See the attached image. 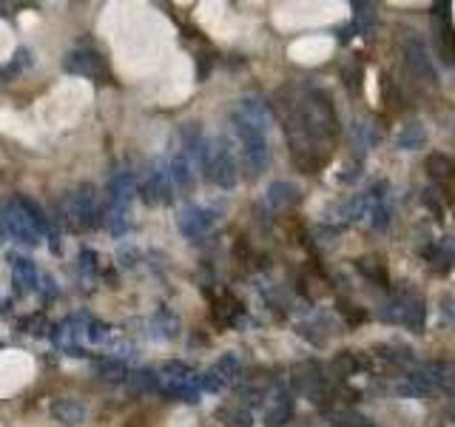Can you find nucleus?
<instances>
[{
  "mask_svg": "<svg viewBox=\"0 0 455 427\" xmlns=\"http://www.w3.org/2000/svg\"><path fill=\"white\" fill-rule=\"evenodd\" d=\"M57 211L71 231H88L103 222V203L94 186H77L74 191L63 194V200L57 203Z\"/></svg>",
  "mask_w": 455,
  "mask_h": 427,
  "instance_id": "1",
  "label": "nucleus"
},
{
  "mask_svg": "<svg viewBox=\"0 0 455 427\" xmlns=\"http://www.w3.org/2000/svg\"><path fill=\"white\" fill-rule=\"evenodd\" d=\"M194 163L203 169L205 180L214 183V186L223 189V191H230V189L236 186V180H239L233 151L228 149L225 140H211V137H205L203 146H200V151H197V157H194Z\"/></svg>",
  "mask_w": 455,
  "mask_h": 427,
  "instance_id": "2",
  "label": "nucleus"
},
{
  "mask_svg": "<svg viewBox=\"0 0 455 427\" xmlns=\"http://www.w3.org/2000/svg\"><path fill=\"white\" fill-rule=\"evenodd\" d=\"M230 123H233V134H236V140H239V149H242V160H245V166L250 169V174H262V171H265V166H267V160H270L267 137H265V131H267V129H262V126L250 123V120H247V117H242L239 111H233Z\"/></svg>",
  "mask_w": 455,
  "mask_h": 427,
  "instance_id": "3",
  "label": "nucleus"
},
{
  "mask_svg": "<svg viewBox=\"0 0 455 427\" xmlns=\"http://www.w3.org/2000/svg\"><path fill=\"white\" fill-rule=\"evenodd\" d=\"M0 231L6 236H11L14 242H23V245H37L40 242V231L31 222V214L26 211L20 197L17 200H6L0 206Z\"/></svg>",
  "mask_w": 455,
  "mask_h": 427,
  "instance_id": "4",
  "label": "nucleus"
},
{
  "mask_svg": "<svg viewBox=\"0 0 455 427\" xmlns=\"http://www.w3.org/2000/svg\"><path fill=\"white\" fill-rule=\"evenodd\" d=\"M239 373H242L239 356L236 353H225L203 376H197V388H200V393H220V391H225L228 385H233L239 379Z\"/></svg>",
  "mask_w": 455,
  "mask_h": 427,
  "instance_id": "5",
  "label": "nucleus"
},
{
  "mask_svg": "<svg viewBox=\"0 0 455 427\" xmlns=\"http://www.w3.org/2000/svg\"><path fill=\"white\" fill-rule=\"evenodd\" d=\"M63 69L71 71V74H77V77L94 80V83L108 80V63H106L103 54L94 51V49H77V51H68L66 60H63Z\"/></svg>",
  "mask_w": 455,
  "mask_h": 427,
  "instance_id": "6",
  "label": "nucleus"
},
{
  "mask_svg": "<svg viewBox=\"0 0 455 427\" xmlns=\"http://www.w3.org/2000/svg\"><path fill=\"white\" fill-rule=\"evenodd\" d=\"M137 191H140V194H143V200H145V203H151V206H165V203H171L174 183H171V177H168V169H165V166H160V163L148 166L145 177L137 183Z\"/></svg>",
  "mask_w": 455,
  "mask_h": 427,
  "instance_id": "7",
  "label": "nucleus"
},
{
  "mask_svg": "<svg viewBox=\"0 0 455 427\" xmlns=\"http://www.w3.org/2000/svg\"><path fill=\"white\" fill-rule=\"evenodd\" d=\"M382 316H384L387 322H404V325L419 328L421 319H424V302H421L416 293H402V296H393V299L384 305Z\"/></svg>",
  "mask_w": 455,
  "mask_h": 427,
  "instance_id": "8",
  "label": "nucleus"
},
{
  "mask_svg": "<svg viewBox=\"0 0 455 427\" xmlns=\"http://www.w3.org/2000/svg\"><path fill=\"white\" fill-rule=\"evenodd\" d=\"M217 219H220V214L214 211V209H203V206H188V209H183L180 216H177V225H180V231L188 236V239H203L214 225H217Z\"/></svg>",
  "mask_w": 455,
  "mask_h": 427,
  "instance_id": "9",
  "label": "nucleus"
},
{
  "mask_svg": "<svg viewBox=\"0 0 455 427\" xmlns=\"http://www.w3.org/2000/svg\"><path fill=\"white\" fill-rule=\"evenodd\" d=\"M137 194V177L131 169H120L111 174L108 180V200L111 206H120V209H128L131 197Z\"/></svg>",
  "mask_w": 455,
  "mask_h": 427,
  "instance_id": "10",
  "label": "nucleus"
},
{
  "mask_svg": "<svg viewBox=\"0 0 455 427\" xmlns=\"http://www.w3.org/2000/svg\"><path fill=\"white\" fill-rule=\"evenodd\" d=\"M293 419V393L279 388L265 411V427H285Z\"/></svg>",
  "mask_w": 455,
  "mask_h": 427,
  "instance_id": "11",
  "label": "nucleus"
},
{
  "mask_svg": "<svg viewBox=\"0 0 455 427\" xmlns=\"http://www.w3.org/2000/svg\"><path fill=\"white\" fill-rule=\"evenodd\" d=\"M48 413H51V419H57V422H63V425H83L86 416H88V408H86L80 399L66 396V399H54V402L48 405Z\"/></svg>",
  "mask_w": 455,
  "mask_h": 427,
  "instance_id": "12",
  "label": "nucleus"
},
{
  "mask_svg": "<svg viewBox=\"0 0 455 427\" xmlns=\"http://www.w3.org/2000/svg\"><path fill=\"white\" fill-rule=\"evenodd\" d=\"M9 262H11L14 279L23 291H40V273H37V265L29 256H11Z\"/></svg>",
  "mask_w": 455,
  "mask_h": 427,
  "instance_id": "13",
  "label": "nucleus"
},
{
  "mask_svg": "<svg viewBox=\"0 0 455 427\" xmlns=\"http://www.w3.org/2000/svg\"><path fill=\"white\" fill-rule=\"evenodd\" d=\"M148 333L154 339H174L180 333V319L171 313V311H157L151 319H148Z\"/></svg>",
  "mask_w": 455,
  "mask_h": 427,
  "instance_id": "14",
  "label": "nucleus"
},
{
  "mask_svg": "<svg viewBox=\"0 0 455 427\" xmlns=\"http://www.w3.org/2000/svg\"><path fill=\"white\" fill-rule=\"evenodd\" d=\"M407 66H410L413 71H419V74L436 80V69H433V63H430V54H427V49H424L419 40H410V43H407Z\"/></svg>",
  "mask_w": 455,
  "mask_h": 427,
  "instance_id": "15",
  "label": "nucleus"
},
{
  "mask_svg": "<svg viewBox=\"0 0 455 427\" xmlns=\"http://www.w3.org/2000/svg\"><path fill=\"white\" fill-rule=\"evenodd\" d=\"M293 203H299V189L296 186H290V183H273L267 189V206L270 209H287Z\"/></svg>",
  "mask_w": 455,
  "mask_h": 427,
  "instance_id": "16",
  "label": "nucleus"
},
{
  "mask_svg": "<svg viewBox=\"0 0 455 427\" xmlns=\"http://www.w3.org/2000/svg\"><path fill=\"white\" fill-rule=\"evenodd\" d=\"M126 385H131L134 391H140V393H160V376L157 373H151V371H128V376H126Z\"/></svg>",
  "mask_w": 455,
  "mask_h": 427,
  "instance_id": "17",
  "label": "nucleus"
},
{
  "mask_svg": "<svg viewBox=\"0 0 455 427\" xmlns=\"http://www.w3.org/2000/svg\"><path fill=\"white\" fill-rule=\"evenodd\" d=\"M217 419L220 422H225L228 427H250L253 425V413L247 411V408H242V405H228V408H220L217 411Z\"/></svg>",
  "mask_w": 455,
  "mask_h": 427,
  "instance_id": "18",
  "label": "nucleus"
},
{
  "mask_svg": "<svg viewBox=\"0 0 455 427\" xmlns=\"http://www.w3.org/2000/svg\"><path fill=\"white\" fill-rule=\"evenodd\" d=\"M160 379H163V382H194L197 373H194V368L185 365V362H163V365H160Z\"/></svg>",
  "mask_w": 455,
  "mask_h": 427,
  "instance_id": "19",
  "label": "nucleus"
},
{
  "mask_svg": "<svg viewBox=\"0 0 455 427\" xmlns=\"http://www.w3.org/2000/svg\"><path fill=\"white\" fill-rule=\"evenodd\" d=\"M424 140H427V134H424V129L419 126V123H407L404 129H402V134H399V149L402 151H413V149H421L424 146Z\"/></svg>",
  "mask_w": 455,
  "mask_h": 427,
  "instance_id": "20",
  "label": "nucleus"
},
{
  "mask_svg": "<svg viewBox=\"0 0 455 427\" xmlns=\"http://www.w3.org/2000/svg\"><path fill=\"white\" fill-rule=\"evenodd\" d=\"M94 371H97V376H100V379H108V382H126V376H128V368H126L123 362H117V359L97 362V365H94Z\"/></svg>",
  "mask_w": 455,
  "mask_h": 427,
  "instance_id": "21",
  "label": "nucleus"
},
{
  "mask_svg": "<svg viewBox=\"0 0 455 427\" xmlns=\"http://www.w3.org/2000/svg\"><path fill=\"white\" fill-rule=\"evenodd\" d=\"M427 169H430V177H433V180H450L455 174V166L444 157V154L427 157Z\"/></svg>",
  "mask_w": 455,
  "mask_h": 427,
  "instance_id": "22",
  "label": "nucleus"
},
{
  "mask_svg": "<svg viewBox=\"0 0 455 427\" xmlns=\"http://www.w3.org/2000/svg\"><path fill=\"white\" fill-rule=\"evenodd\" d=\"M373 20H376L373 6H370V3H356V26H359L362 31H367V29L373 26Z\"/></svg>",
  "mask_w": 455,
  "mask_h": 427,
  "instance_id": "23",
  "label": "nucleus"
},
{
  "mask_svg": "<svg viewBox=\"0 0 455 427\" xmlns=\"http://www.w3.org/2000/svg\"><path fill=\"white\" fill-rule=\"evenodd\" d=\"M330 425L333 427H370V422L362 419V416H353V413H339V416H330Z\"/></svg>",
  "mask_w": 455,
  "mask_h": 427,
  "instance_id": "24",
  "label": "nucleus"
},
{
  "mask_svg": "<svg viewBox=\"0 0 455 427\" xmlns=\"http://www.w3.org/2000/svg\"><path fill=\"white\" fill-rule=\"evenodd\" d=\"M80 271L83 273H97V253L91 248H83L80 251Z\"/></svg>",
  "mask_w": 455,
  "mask_h": 427,
  "instance_id": "25",
  "label": "nucleus"
},
{
  "mask_svg": "<svg viewBox=\"0 0 455 427\" xmlns=\"http://www.w3.org/2000/svg\"><path fill=\"white\" fill-rule=\"evenodd\" d=\"M359 271H362V273H367L370 279H376V282H382V285H387V273H384L382 268H376V265H370V259H362V262H359Z\"/></svg>",
  "mask_w": 455,
  "mask_h": 427,
  "instance_id": "26",
  "label": "nucleus"
},
{
  "mask_svg": "<svg viewBox=\"0 0 455 427\" xmlns=\"http://www.w3.org/2000/svg\"><path fill=\"white\" fill-rule=\"evenodd\" d=\"M26 333H40L37 328H46V319L43 316H29V319H23V325H20Z\"/></svg>",
  "mask_w": 455,
  "mask_h": 427,
  "instance_id": "27",
  "label": "nucleus"
}]
</instances>
